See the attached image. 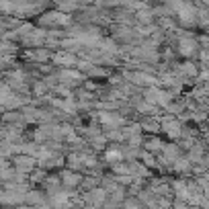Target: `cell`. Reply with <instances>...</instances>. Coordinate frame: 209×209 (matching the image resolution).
<instances>
[{
    "label": "cell",
    "mask_w": 209,
    "mask_h": 209,
    "mask_svg": "<svg viewBox=\"0 0 209 209\" xmlns=\"http://www.w3.org/2000/svg\"><path fill=\"white\" fill-rule=\"evenodd\" d=\"M109 160H117L119 158V152H109V156H107Z\"/></svg>",
    "instance_id": "obj_2"
},
{
    "label": "cell",
    "mask_w": 209,
    "mask_h": 209,
    "mask_svg": "<svg viewBox=\"0 0 209 209\" xmlns=\"http://www.w3.org/2000/svg\"><path fill=\"white\" fill-rule=\"evenodd\" d=\"M100 119H103L107 125H117V121H119L117 117H113V115H109V113H103V115H100Z\"/></svg>",
    "instance_id": "obj_1"
}]
</instances>
